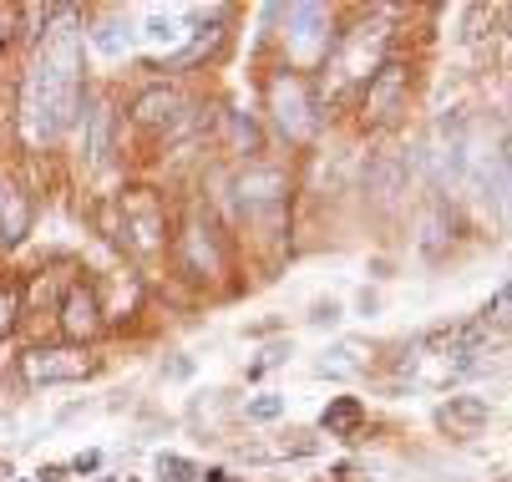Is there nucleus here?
Segmentation results:
<instances>
[{"mask_svg":"<svg viewBox=\"0 0 512 482\" xmlns=\"http://www.w3.org/2000/svg\"><path fill=\"white\" fill-rule=\"evenodd\" d=\"M381 46H386V26H381V21H365V26L345 31V41H340V51H335V72H340V77H371L376 66L386 61Z\"/></svg>","mask_w":512,"mask_h":482,"instance_id":"0eeeda50","label":"nucleus"},{"mask_svg":"<svg viewBox=\"0 0 512 482\" xmlns=\"http://www.w3.org/2000/svg\"><path fill=\"white\" fill-rule=\"evenodd\" d=\"M183 259H188L193 274H203V280H213V274H218V254H213V244H208V234L198 224L183 234Z\"/></svg>","mask_w":512,"mask_h":482,"instance_id":"aec40b11","label":"nucleus"},{"mask_svg":"<svg viewBox=\"0 0 512 482\" xmlns=\"http://www.w3.org/2000/svg\"><path fill=\"white\" fill-rule=\"evenodd\" d=\"M82 102V72H61L56 61H46L41 51L26 66V87H21V132L31 148H46L66 132V122L77 117Z\"/></svg>","mask_w":512,"mask_h":482,"instance_id":"f257e3e1","label":"nucleus"},{"mask_svg":"<svg viewBox=\"0 0 512 482\" xmlns=\"http://www.w3.org/2000/svg\"><path fill=\"white\" fill-rule=\"evenodd\" d=\"M26 234H31V198L11 178H0V249H16Z\"/></svg>","mask_w":512,"mask_h":482,"instance_id":"ddd939ff","label":"nucleus"},{"mask_svg":"<svg viewBox=\"0 0 512 482\" xmlns=\"http://www.w3.org/2000/svg\"><path fill=\"white\" fill-rule=\"evenodd\" d=\"M401 183H406V158L386 153V158L376 163V173H371V193H381V198H396V193H401Z\"/></svg>","mask_w":512,"mask_h":482,"instance_id":"412c9836","label":"nucleus"},{"mask_svg":"<svg viewBox=\"0 0 512 482\" xmlns=\"http://www.w3.org/2000/svg\"><path fill=\"white\" fill-rule=\"evenodd\" d=\"M360 427H365V401L360 396H330V406L320 411V432L350 442V437H360Z\"/></svg>","mask_w":512,"mask_h":482,"instance_id":"dca6fc26","label":"nucleus"},{"mask_svg":"<svg viewBox=\"0 0 512 482\" xmlns=\"http://www.w3.org/2000/svg\"><path fill=\"white\" fill-rule=\"evenodd\" d=\"M234 193L249 209V219H279L284 198H289V178H284V168H249L234 183Z\"/></svg>","mask_w":512,"mask_h":482,"instance_id":"6e6552de","label":"nucleus"},{"mask_svg":"<svg viewBox=\"0 0 512 482\" xmlns=\"http://www.w3.org/2000/svg\"><path fill=\"white\" fill-rule=\"evenodd\" d=\"M16 315H21V295L16 290H0V340H6V330L16 325Z\"/></svg>","mask_w":512,"mask_h":482,"instance_id":"bb28decb","label":"nucleus"},{"mask_svg":"<svg viewBox=\"0 0 512 482\" xmlns=\"http://www.w3.org/2000/svg\"><path fill=\"white\" fill-rule=\"evenodd\" d=\"M452 239H457V219H452V209L447 203H426L421 209V219H416V249H421V259H447L452 254Z\"/></svg>","mask_w":512,"mask_h":482,"instance_id":"9b49d317","label":"nucleus"},{"mask_svg":"<svg viewBox=\"0 0 512 482\" xmlns=\"http://www.w3.org/2000/svg\"><path fill=\"white\" fill-rule=\"evenodd\" d=\"M36 482H66V467H41Z\"/></svg>","mask_w":512,"mask_h":482,"instance_id":"f704fd0d","label":"nucleus"},{"mask_svg":"<svg viewBox=\"0 0 512 482\" xmlns=\"http://www.w3.org/2000/svg\"><path fill=\"white\" fill-rule=\"evenodd\" d=\"M477 193H482V203H492V209H497V219L507 214V137L497 143L492 158L477 163Z\"/></svg>","mask_w":512,"mask_h":482,"instance_id":"f3484780","label":"nucleus"},{"mask_svg":"<svg viewBox=\"0 0 512 482\" xmlns=\"http://www.w3.org/2000/svg\"><path fill=\"white\" fill-rule=\"evenodd\" d=\"M229 122H234V143H239V148H244V143H249V148H254V143H259V132H254V122H249V117H244V112H234V117H229Z\"/></svg>","mask_w":512,"mask_h":482,"instance_id":"c85d7f7f","label":"nucleus"},{"mask_svg":"<svg viewBox=\"0 0 512 482\" xmlns=\"http://www.w3.org/2000/svg\"><path fill=\"white\" fill-rule=\"evenodd\" d=\"M92 371H97V361H92V356H82L77 346H36V351H26V356H21V376H26L31 386L82 381V376H92Z\"/></svg>","mask_w":512,"mask_h":482,"instance_id":"20e7f679","label":"nucleus"},{"mask_svg":"<svg viewBox=\"0 0 512 482\" xmlns=\"http://www.w3.org/2000/svg\"><path fill=\"white\" fill-rule=\"evenodd\" d=\"M340 315H345V310H340L335 300H320V305L310 310V325H315V330H325V325L335 330V325H340Z\"/></svg>","mask_w":512,"mask_h":482,"instance_id":"cd10ccee","label":"nucleus"},{"mask_svg":"<svg viewBox=\"0 0 512 482\" xmlns=\"http://www.w3.org/2000/svg\"><path fill=\"white\" fill-rule=\"evenodd\" d=\"M472 168V137H467V122L452 112L436 122V137H431V148H426V173L436 188H452L462 183Z\"/></svg>","mask_w":512,"mask_h":482,"instance_id":"f03ea898","label":"nucleus"},{"mask_svg":"<svg viewBox=\"0 0 512 482\" xmlns=\"http://www.w3.org/2000/svg\"><path fill=\"white\" fill-rule=\"evenodd\" d=\"M355 310H360V315H376V310H381V300H376V290H360V300H355Z\"/></svg>","mask_w":512,"mask_h":482,"instance_id":"473e14b6","label":"nucleus"},{"mask_svg":"<svg viewBox=\"0 0 512 482\" xmlns=\"http://www.w3.org/2000/svg\"><path fill=\"white\" fill-rule=\"evenodd\" d=\"M97 467H102V452H82V457L71 462L66 472H82V477H87V472H97Z\"/></svg>","mask_w":512,"mask_h":482,"instance_id":"7c9ffc66","label":"nucleus"},{"mask_svg":"<svg viewBox=\"0 0 512 482\" xmlns=\"http://www.w3.org/2000/svg\"><path fill=\"white\" fill-rule=\"evenodd\" d=\"M11 31H16V6H0V51L11 46Z\"/></svg>","mask_w":512,"mask_h":482,"instance_id":"c756f323","label":"nucleus"},{"mask_svg":"<svg viewBox=\"0 0 512 482\" xmlns=\"http://www.w3.org/2000/svg\"><path fill=\"white\" fill-rule=\"evenodd\" d=\"M315 452H320V437L315 432H289L279 442V457H315Z\"/></svg>","mask_w":512,"mask_h":482,"instance_id":"393cba45","label":"nucleus"},{"mask_svg":"<svg viewBox=\"0 0 512 482\" xmlns=\"http://www.w3.org/2000/svg\"><path fill=\"white\" fill-rule=\"evenodd\" d=\"M0 477H11V462H0Z\"/></svg>","mask_w":512,"mask_h":482,"instance_id":"c9c22d12","label":"nucleus"},{"mask_svg":"<svg viewBox=\"0 0 512 482\" xmlns=\"http://www.w3.org/2000/svg\"><path fill=\"white\" fill-rule=\"evenodd\" d=\"M203 482H244V477H234V472H224V467H208V472H198Z\"/></svg>","mask_w":512,"mask_h":482,"instance_id":"72a5a7b5","label":"nucleus"},{"mask_svg":"<svg viewBox=\"0 0 512 482\" xmlns=\"http://www.w3.org/2000/svg\"><path fill=\"white\" fill-rule=\"evenodd\" d=\"M132 117H137L142 127H173V122L183 117V97H178L173 87H148V92H137Z\"/></svg>","mask_w":512,"mask_h":482,"instance_id":"4468645a","label":"nucleus"},{"mask_svg":"<svg viewBox=\"0 0 512 482\" xmlns=\"http://www.w3.org/2000/svg\"><path fill=\"white\" fill-rule=\"evenodd\" d=\"M117 209H122L127 244H132L137 254H153V249L163 244L168 219H163V203H158V193H153V188H132V193H122Z\"/></svg>","mask_w":512,"mask_h":482,"instance_id":"39448f33","label":"nucleus"},{"mask_svg":"<svg viewBox=\"0 0 512 482\" xmlns=\"http://www.w3.org/2000/svg\"><path fill=\"white\" fill-rule=\"evenodd\" d=\"M365 366H371V340H335V346L325 351L320 361V376H360Z\"/></svg>","mask_w":512,"mask_h":482,"instance_id":"a211bd4d","label":"nucleus"},{"mask_svg":"<svg viewBox=\"0 0 512 482\" xmlns=\"http://www.w3.org/2000/svg\"><path fill=\"white\" fill-rule=\"evenodd\" d=\"M132 41H137V26H132L127 16H107V21H97V31H92V51H97L102 61H122V56L132 51Z\"/></svg>","mask_w":512,"mask_h":482,"instance_id":"6ab92c4d","label":"nucleus"},{"mask_svg":"<svg viewBox=\"0 0 512 482\" xmlns=\"http://www.w3.org/2000/svg\"><path fill=\"white\" fill-rule=\"evenodd\" d=\"M142 41H148L153 51H183V41H188V16L183 11H148V21H142Z\"/></svg>","mask_w":512,"mask_h":482,"instance_id":"2eb2a0df","label":"nucleus"},{"mask_svg":"<svg viewBox=\"0 0 512 482\" xmlns=\"http://www.w3.org/2000/svg\"><path fill=\"white\" fill-rule=\"evenodd\" d=\"M163 376H173V381H188V376H193V361H188V356H178V361H168V366H163Z\"/></svg>","mask_w":512,"mask_h":482,"instance_id":"2f4dec72","label":"nucleus"},{"mask_svg":"<svg viewBox=\"0 0 512 482\" xmlns=\"http://www.w3.org/2000/svg\"><path fill=\"white\" fill-rule=\"evenodd\" d=\"M492 422V401L487 396H447L436 406V427L447 437H477Z\"/></svg>","mask_w":512,"mask_h":482,"instance_id":"9d476101","label":"nucleus"},{"mask_svg":"<svg viewBox=\"0 0 512 482\" xmlns=\"http://www.w3.org/2000/svg\"><path fill=\"white\" fill-rule=\"evenodd\" d=\"M158 482H198V467L178 452H163L158 457Z\"/></svg>","mask_w":512,"mask_h":482,"instance_id":"b1692460","label":"nucleus"},{"mask_svg":"<svg viewBox=\"0 0 512 482\" xmlns=\"http://www.w3.org/2000/svg\"><path fill=\"white\" fill-rule=\"evenodd\" d=\"M107 482H117V477H107Z\"/></svg>","mask_w":512,"mask_h":482,"instance_id":"e433bc0d","label":"nucleus"},{"mask_svg":"<svg viewBox=\"0 0 512 482\" xmlns=\"http://www.w3.org/2000/svg\"><path fill=\"white\" fill-rule=\"evenodd\" d=\"M487 16H492L487 6H467V11H462V21H467V31H462V41H467V46H477V41L487 36V31H482V26H487Z\"/></svg>","mask_w":512,"mask_h":482,"instance_id":"a878e982","label":"nucleus"},{"mask_svg":"<svg viewBox=\"0 0 512 482\" xmlns=\"http://www.w3.org/2000/svg\"><path fill=\"white\" fill-rule=\"evenodd\" d=\"M244 417L259 422V427H264V422H279V417H284V396H274V391L249 396V401H244Z\"/></svg>","mask_w":512,"mask_h":482,"instance_id":"5701e85b","label":"nucleus"},{"mask_svg":"<svg viewBox=\"0 0 512 482\" xmlns=\"http://www.w3.org/2000/svg\"><path fill=\"white\" fill-rule=\"evenodd\" d=\"M330 51V11L305 0V6H289V61L295 66H315Z\"/></svg>","mask_w":512,"mask_h":482,"instance_id":"423d86ee","label":"nucleus"},{"mask_svg":"<svg viewBox=\"0 0 512 482\" xmlns=\"http://www.w3.org/2000/svg\"><path fill=\"white\" fill-rule=\"evenodd\" d=\"M61 330H66L71 340H92V335L102 330V305H97V295H92L87 285H71V290L61 295Z\"/></svg>","mask_w":512,"mask_h":482,"instance_id":"f8f14e48","label":"nucleus"},{"mask_svg":"<svg viewBox=\"0 0 512 482\" xmlns=\"http://www.w3.org/2000/svg\"><path fill=\"white\" fill-rule=\"evenodd\" d=\"M406 82H411L406 61H381L376 72H371V82H365V117H371V122H386V117L401 107Z\"/></svg>","mask_w":512,"mask_h":482,"instance_id":"1a4fd4ad","label":"nucleus"},{"mask_svg":"<svg viewBox=\"0 0 512 482\" xmlns=\"http://www.w3.org/2000/svg\"><path fill=\"white\" fill-rule=\"evenodd\" d=\"M269 112H274V122H279L289 137H295V143L315 137V127H320L315 102H310V87H305V77H295V72H284V77L269 82Z\"/></svg>","mask_w":512,"mask_h":482,"instance_id":"7ed1b4c3","label":"nucleus"},{"mask_svg":"<svg viewBox=\"0 0 512 482\" xmlns=\"http://www.w3.org/2000/svg\"><path fill=\"white\" fill-rule=\"evenodd\" d=\"M112 148V107H97L92 112V132H87V163H102Z\"/></svg>","mask_w":512,"mask_h":482,"instance_id":"4be33fe9","label":"nucleus"}]
</instances>
